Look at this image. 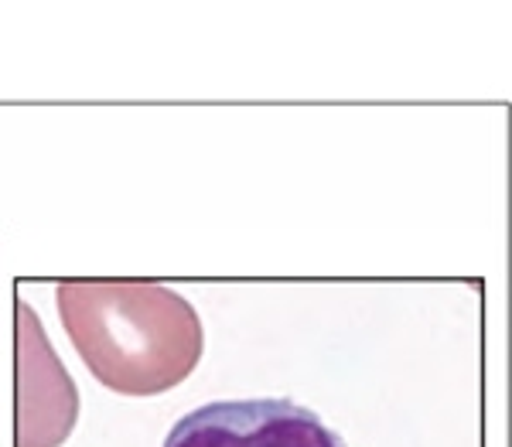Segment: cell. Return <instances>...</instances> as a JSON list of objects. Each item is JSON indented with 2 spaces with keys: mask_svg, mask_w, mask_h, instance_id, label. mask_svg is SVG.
<instances>
[{
  "mask_svg": "<svg viewBox=\"0 0 512 447\" xmlns=\"http://www.w3.org/2000/svg\"><path fill=\"white\" fill-rule=\"evenodd\" d=\"M164 447H345V441L294 400H222L185 413Z\"/></svg>",
  "mask_w": 512,
  "mask_h": 447,
  "instance_id": "3",
  "label": "cell"
},
{
  "mask_svg": "<svg viewBox=\"0 0 512 447\" xmlns=\"http://www.w3.org/2000/svg\"><path fill=\"white\" fill-rule=\"evenodd\" d=\"M55 308L96 383L117 396H158L185 383L205 349L188 297L147 280H62Z\"/></svg>",
  "mask_w": 512,
  "mask_h": 447,
  "instance_id": "1",
  "label": "cell"
},
{
  "mask_svg": "<svg viewBox=\"0 0 512 447\" xmlns=\"http://www.w3.org/2000/svg\"><path fill=\"white\" fill-rule=\"evenodd\" d=\"M14 338V444L62 447L79 420V389L28 301L14 308Z\"/></svg>",
  "mask_w": 512,
  "mask_h": 447,
  "instance_id": "2",
  "label": "cell"
}]
</instances>
